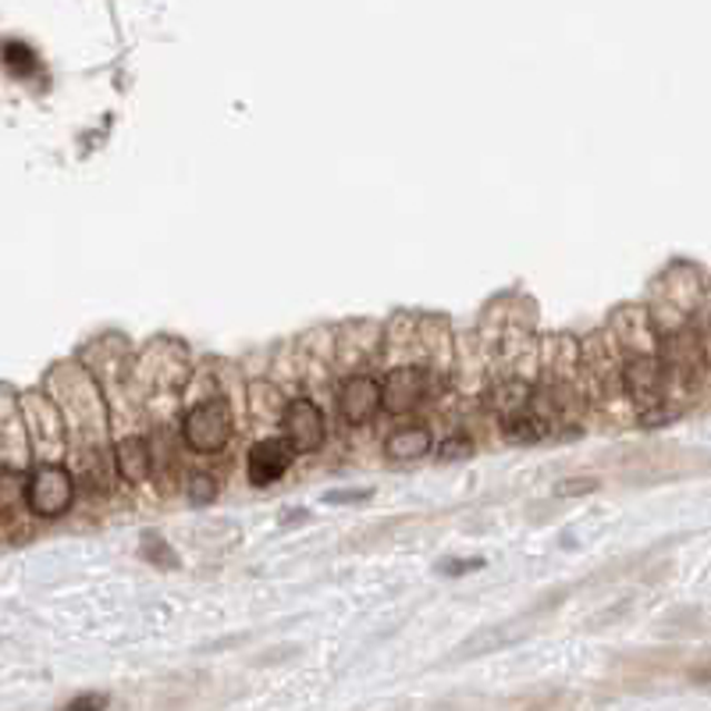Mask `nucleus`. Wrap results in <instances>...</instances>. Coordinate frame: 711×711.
I'll list each match as a JSON object with an SVG mask.
<instances>
[{
    "label": "nucleus",
    "mask_w": 711,
    "mask_h": 711,
    "mask_svg": "<svg viewBox=\"0 0 711 711\" xmlns=\"http://www.w3.org/2000/svg\"><path fill=\"white\" fill-rule=\"evenodd\" d=\"M50 395L58 398L65 421L79 434H100L107 427L103 395L93 371H82L79 363H61L50 371Z\"/></svg>",
    "instance_id": "nucleus-1"
},
{
    "label": "nucleus",
    "mask_w": 711,
    "mask_h": 711,
    "mask_svg": "<svg viewBox=\"0 0 711 711\" xmlns=\"http://www.w3.org/2000/svg\"><path fill=\"white\" fill-rule=\"evenodd\" d=\"M76 473L61 463H40L26 481V508L36 520H61L76 505Z\"/></svg>",
    "instance_id": "nucleus-2"
},
{
    "label": "nucleus",
    "mask_w": 711,
    "mask_h": 711,
    "mask_svg": "<svg viewBox=\"0 0 711 711\" xmlns=\"http://www.w3.org/2000/svg\"><path fill=\"white\" fill-rule=\"evenodd\" d=\"M231 431H235L231 406L221 395H210V398H204V403H196L186 413V421H181V437H186V445L199 455L225 452L228 442H231Z\"/></svg>",
    "instance_id": "nucleus-3"
},
{
    "label": "nucleus",
    "mask_w": 711,
    "mask_h": 711,
    "mask_svg": "<svg viewBox=\"0 0 711 711\" xmlns=\"http://www.w3.org/2000/svg\"><path fill=\"white\" fill-rule=\"evenodd\" d=\"M22 416L40 463H58L65 452V413L58 406V398L29 392L22 395Z\"/></svg>",
    "instance_id": "nucleus-4"
},
{
    "label": "nucleus",
    "mask_w": 711,
    "mask_h": 711,
    "mask_svg": "<svg viewBox=\"0 0 711 711\" xmlns=\"http://www.w3.org/2000/svg\"><path fill=\"white\" fill-rule=\"evenodd\" d=\"M665 388H669V367L659 356H654V353L626 356V363H623V395L633 403V409L641 413V421L665 403Z\"/></svg>",
    "instance_id": "nucleus-5"
},
{
    "label": "nucleus",
    "mask_w": 711,
    "mask_h": 711,
    "mask_svg": "<svg viewBox=\"0 0 711 711\" xmlns=\"http://www.w3.org/2000/svg\"><path fill=\"white\" fill-rule=\"evenodd\" d=\"M385 409V381H377L371 371H353L338 385V416L349 427L371 424Z\"/></svg>",
    "instance_id": "nucleus-6"
},
{
    "label": "nucleus",
    "mask_w": 711,
    "mask_h": 711,
    "mask_svg": "<svg viewBox=\"0 0 711 711\" xmlns=\"http://www.w3.org/2000/svg\"><path fill=\"white\" fill-rule=\"evenodd\" d=\"M282 434L285 442L296 448V455H309L324 445L327 437V424H324V413L314 398H288L285 416H282Z\"/></svg>",
    "instance_id": "nucleus-7"
},
{
    "label": "nucleus",
    "mask_w": 711,
    "mask_h": 711,
    "mask_svg": "<svg viewBox=\"0 0 711 711\" xmlns=\"http://www.w3.org/2000/svg\"><path fill=\"white\" fill-rule=\"evenodd\" d=\"M431 367H392L385 377V409L388 413H413L427 398Z\"/></svg>",
    "instance_id": "nucleus-8"
},
{
    "label": "nucleus",
    "mask_w": 711,
    "mask_h": 711,
    "mask_svg": "<svg viewBox=\"0 0 711 711\" xmlns=\"http://www.w3.org/2000/svg\"><path fill=\"white\" fill-rule=\"evenodd\" d=\"M292 455H296V448L285 442V434L282 437H260V442L249 448V484L253 487L278 484L292 466Z\"/></svg>",
    "instance_id": "nucleus-9"
},
{
    "label": "nucleus",
    "mask_w": 711,
    "mask_h": 711,
    "mask_svg": "<svg viewBox=\"0 0 711 711\" xmlns=\"http://www.w3.org/2000/svg\"><path fill=\"white\" fill-rule=\"evenodd\" d=\"M612 332H615V342L623 345V353H626V356H636V353H654V317H648L641 306L615 309V317H612Z\"/></svg>",
    "instance_id": "nucleus-10"
},
{
    "label": "nucleus",
    "mask_w": 711,
    "mask_h": 711,
    "mask_svg": "<svg viewBox=\"0 0 711 711\" xmlns=\"http://www.w3.org/2000/svg\"><path fill=\"white\" fill-rule=\"evenodd\" d=\"M154 442L142 434H129V437H118L115 445V463H118V477L125 484H142L146 477L154 473Z\"/></svg>",
    "instance_id": "nucleus-11"
},
{
    "label": "nucleus",
    "mask_w": 711,
    "mask_h": 711,
    "mask_svg": "<svg viewBox=\"0 0 711 711\" xmlns=\"http://www.w3.org/2000/svg\"><path fill=\"white\" fill-rule=\"evenodd\" d=\"M178 349V342H154L150 349L142 353L139 359V381H146L150 388H171L175 385V377L171 374H186V356H178L171 363V353Z\"/></svg>",
    "instance_id": "nucleus-12"
},
{
    "label": "nucleus",
    "mask_w": 711,
    "mask_h": 711,
    "mask_svg": "<svg viewBox=\"0 0 711 711\" xmlns=\"http://www.w3.org/2000/svg\"><path fill=\"white\" fill-rule=\"evenodd\" d=\"M431 448H434V434L424 424L398 427L385 437V455L392 463H421L431 455Z\"/></svg>",
    "instance_id": "nucleus-13"
},
{
    "label": "nucleus",
    "mask_w": 711,
    "mask_h": 711,
    "mask_svg": "<svg viewBox=\"0 0 711 711\" xmlns=\"http://www.w3.org/2000/svg\"><path fill=\"white\" fill-rule=\"evenodd\" d=\"M22 403H8L4 409V466L11 470H22L29 452H32V437H29V427L22 431Z\"/></svg>",
    "instance_id": "nucleus-14"
},
{
    "label": "nucleus",
    "mask_w": 711,
    "mask_h": 711,
    "mask_svg": "<svg viewBox=\"0 0 711 711\" xmlns=\"http://www.w3.org/2000/svg\"><path fill=\"white\" fill-rule=\"evenodd\" d=\"M115 473H118L115 452L107 455L103 448H82V455H79V477L86 481V487L107 491V487L115 484Z\"/></svg>",
    "instance_id": "nucleus-15"
},
{
    "label": "nucleus",
    "mask_w": 711,
    "mask_h": 711,
    "mask_svg": "<svg viewBox=\"0 0 711 711\" xmlns=\"http://www.w3.org/2000/svg\"><path fill=\"white\" fill-rule=\"evenodd\" d=\"M520 633H513V626H491V630H481V633H473L466 644H460L452 651V659L455 662H470V659H481V654H491V651H498L505 644H513Z\"/></svg>",
    "instance_id": "nucleus-16"
},
{
    "label": "nucleus",
    "mask_w": 711,
    "mask_h": 711,
    "mask_svg": "<svg viewBox=\"0 0 711 711\" xmlns=\"http://www.w3.org/2000/svg\"><path fill=\"white\" fill-rule=\"evenodd\" d=\"M285 392L278 385H270V381H257V385L249 388V409L257 421H278L285 416Z\"/></svg>",
    "instance_id": "nucleus-17"
},
{
    "label": "nucleus",
    "mask_w": 711,
    "mask_h": 711,
    "mask_svg": "<svg viewBox=\"0 0 711 711\" xmlns=\"http://www.w3.org/2000/svg\"><path fill=\"white\" fill-rule=\"evenodd\" d=\"M4 61H8V68L14 71V76H32V71H36V53L26 43H8L4 47Z\"/></svg>",
    "instance_id": "nucleus-18"
},
{
    "label": "nucleus",
    "mask_w": 711,
    "mask_h": 711,
    "mask_svg": "<svg viewBox=\"0 0 711 711\" xmlns=\"http://www.w3.org/2000/svg\"><path fill=\"white\" fill-rule=\"evenodd\" d=\"M189 498L196 505H207L217 498V481L210 477V473H196V477H189Z\"/></svg>",
    "instance_id": "nucleus-19"
},
{
    "label": "nucleus",
    "mask_w": 711,
    "mask_h": 711,
    "mask_svg": "<svg viewBox=\"0 0 711 711\" xmlns=\"http://www.w3.org/2000/svg\"><path fill=\"white\" fill-rule=\"evenodd\" d=\"M484 559H442L437 562V573L442 576H466L470 570H481Z\"/></svg>",
    "instance_id": "nucleus-20"
},
{
    "label": "nucleus",
    "mask_w": 711,
    "mask_h": 711,
    "mask_svg": "<svg viewBox=\"0 0 711 711\" xmlns=\"http://www.w3.org/2000/svg\"><path fill=\"white\" fill-rule=\"evenodd\" d=\"M374 495L371 487H359V491H327L324 502L327 505H356V502H367Z\"/></svg>",
    "instance_id": "nucleus-21"
},
{
    "label": "nucleus",
    "mask_w": 711,
    "mask_h": 711,
    "mask_svg": "<svg viewBox=\"0 0 711 711\" xmlns=\"http://www.w3.org/2000/svg\"><path fill=\"white\" fill-rule=\"evenodd\" d=\"M437 455H442V463L466 460V455H470V442H466V437H460V442H455V437H448V442L442 445V452H437Z\"/></svg>",
    "instance_id": "nucleus-22"
},
{
    "label": "nucleus",
    "mask_w": 711,
    "mask_h": 711,
    "mask_svg": "<svg viewBox=\"0 0 711 711\" xmlns=\"http://www.w3.org/2000/svg\"><path fill=\"white\" fill-rule=\"evenodd\" d=\"M594 487H598L594 477H573V481H562L559 484V495H591Z\"/></svg>",
    "instance_id": "nucleus-23"
},
{
    "label": "nucleus",
    "mask_w": 711,
    "mask_h": 711,
    "mask_svg": "<svg viewBox=\"0 0 711 711\" xmlns=\"http://www.w3.org/2000/svg\"><path fill=\"white\" fill-rule=\"evenodd\" d=\"M93 704H103L100 698H79V701H71V708H93Z\"/></svg>",
    "instance_id": "nucleus-24"
},
{
    "label": "nucleus",
    "mask_w": 711,
    "mask_h": 711,
    "mask_svg": "<svg viewBox=\"0 0 711 711\" xmlns=\"http://www.w3.org/2000/svg\"><path fill=\"white\" fill-rule=\"evenodd\" d=\"M704 680H711V669H708V672H704Z\"/></svg>",
    "instance_id": "nucleus-25"
}]
</instances>
